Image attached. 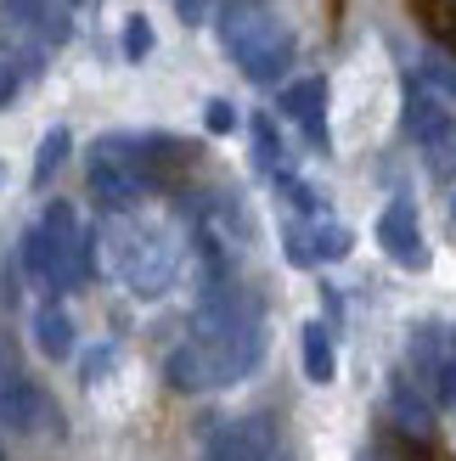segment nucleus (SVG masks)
I'll return each instance as SVG.
<instances>
[{"label":"nucleus","instance_id":"3","mask_svg":"<svg viewBox=\"0 0 456 461\" xmlns=\"http://www.w3.org/2000/svg\"><path fill=\"white\" fill-rule=\"evenodd\" d=\"M23 270L45 293H68L90 276V237L79 230V214L68 203H45L40 225L23 230Z\"/></svg>","mask_w":456,"mask_h":461},{"label":"nucleus","instance_id":"25","mask_svg":"<svg viewBox=\"0 0 456 461\" xmlns=\"http://www.w3.org/2000/svg\"><path fill=\"white\" fill-rule=\"evenodd\" d=\"M451 209H456V203H451Z\"/></svg>","mask_w":456,"mask_h":461},{"label":"nucleus","instance_id":"5","mask_svg":"<svg viewBox=\"0 0 456 461\" xmlns=\"http://www.w3.org/2000/svg\"><path fill=\"white\" fill-rule=\"evenodd\" d=\"M85 180H90V197L102 203V214H135L147 186H152L147 152H135V141H124V135H113V141L102 135V141L90 147Z\"/></svg>","mask_w":456,"mask_h":461},{"label":"nucleus","instance_id":"9","mask_svg":"<svg viewBox=\"0 0 456 461\" xmlns=\"http://www.w3.org/2000/svg\"><path fill=\"white\" fill-rule=\"evenodd\" d=\"M270 450H277V422L270 417H242V422H225L214 433L203 461H270Z\"/></svg>","mask_w":456,"mask_h":461},{"label":"nucleus","instance_id":"15","mask_svg":"<svg viewBox=\"0 0 456 461\" xmlns=\"http://www.w3.org/2000/svg\"><path fill=\"white\" fill-rule=\"evenodd\" d=\"M68 147H74V141H68V130H51V135L40 141V158H34V186H51V175L62 169Z\"/></svg>","mask_w":456,"mask_h":461},{"label":"nucleus","instance_id":"16","mask_svg":"<svg viewBox=\"0 0 456 461\" xmlns=\"http://www.w3.org/2000/svg\"><path fill=\"white\" fill-rule=\"evenodd\" d=\"M254 158H260L265 175H282V141L270 130V119H254Z\"/></svg>","mask_w":456,"mask_h":461},{"label":"nucleus","instance_id":"13","mask_svg":"<svg viewBox=\"0 0 456 461\" xmlns=\"http://www.w3.org/2000/svg\"><path fill=\"white\" fill-rule=\"evenodd\" d=\"M34 343H40V355H51V360H68L74 355V321H68L62 304H45L34 315Z\"/></svg>","mask_w":456,"mask_h":461},{"label":"nucleus","instance_id":"21","mask_svg":"<svg viewBox=\"0 0 456 461\" xmlns=\"http://www.w3.org/2000/svg\"><path fill=\"white\" fill-rule=\"evenodd\" d=\"M17 96V62L12 57H0V107H6Z\"/></svg>","mask_w":456,"mask_h":461},{"label":"nucleus","instance_id":"7","mask_svg":"<svg viewBox=\"0 0 456 461\" xmlns=\"http://www.w3.org/2000/svg\"><path fill=\"white\" fill-rule=\"evenodd\" d=\"M0 23L29 51H51V45H68V34H74L68 0H0Z\"/></svg>","mask_w":456,"mask_h":461},{"label":"nucleus","instance_id":"20","mask_svg":"<svg viewBox=\"0 0 456 461\" xmlns=\"http://www.w3.org/2000/svg\"><path fill=\"white\" fill-rule=\"evenodd\" d=\"M203 119H209V130H214V135L237 130V113H232V102H209V113H203Z\"/></svg>","mask_w":456,"mask_h":461},{"label":"nucleus","instance_id":"1","mask_svg":"<svg viewBox=\"0 0 456 461\" xmlns=\"http://www.w3.org/2000/svg\"><path fill=\"white\" fill-rule=\"evenodd\" d=\"M102 253H107V270L119 276L135 298H164L180 276V242L164 225H135L130 214H107Z\"/></svg>","mask_w":456,"mask_h":461},{"label":"nucleus","instance_id":"24","mask_svg":"<svg viewBox=\"0 0 456 461\" xmlns=\"http://www.w3.org/2000/svg\"><path fill=\"white\" fill-rule=\"evenodd\" d=\"M0 461H12V456H6V445H0Z\"/></svg>","mask_w":456,"mask_h":461},{"label":"nucleus","instance_id":"18","mask_svg":"<svg viewBox=\"0 0 456 461\" xmlns=\"http://www.w3.org/2000/svg\"><path fill=\"white\" fill-rule=\"evenodd\" d=\"M147 51H152V23H147V17H130V23H124V57L141 62Z\"/></svg>","mask_w":456,"mask_h":461},{"label":"nucleus","instance_id":"10","mask_svg":"<svg viewBox=\"0 0 456 461\" xmlns=\"http://www.w3.org/2000/svg\"><path fill=\"white\" fill-rule=\"evenodd\" d=\"M378 242H383V253H389L400 270H423L428 265V248H423V230H417V209L406 197L378 214Z\"/></svg>","mask_w":456,"mask_h":461},{"label":"nucleus","instance_id":"11","mask_svg":"<svg viewBox=\"0 0 456 461\" xmlns=\"http://www.w3.org/2000/svg\"><path fill=\"white\" fill-rule=\"evenodd\" d=\"M350 230L344 225H333V220H293L287 230H282V248H287V259L293 265H322V259H344L350 253Z\"/></svg>","mask_w":456,"mask_h":461},{"label":"nucleus","instance_id":"12","mask_svg":"<svg viewBox=\"0 0 456 461\" xmlns=\"http://www.w3.org/2000/svg\"><path fill=\"white\" fill-rule=\"evenodd\" d=\"M322 107H327V85H322V79H299V85L282 90V113L310 135L315 147H327V119H322Z\"/></svg>","mask_w":456,"mask_h":461},{"label":"nucleus","instance_id":"8","mask_svg":"<svg viewBox=\"0 0 456 461\" xmlns=\"http://www.w3.org/2000/svg\"><path fill=\"white\" fill-rule=\"evenodd\" d=\"M45 422H51V405H45V394L23 377L17 355L0 343V428L29 433V428H45Z\"/></svg>","mask_w":456,"mask_h":461},{"label":"nucleus","instance_id":"4","mask_svg":"<svg viewBox=\"0 0 456 461\" xmlns=\"http://www.w3.org/2000/svg\"><path fill=\"white\" fill-rule=\"evenodd\" d=\"M220 45L254 85H277L293 62V34L265 6H225L220 12Z\"/></svg>","mask_w":456,"mask_h":461},{"label":"nucleus","instance_id":"14","mask_svg":"<svg viewBox=\"0 0 456 461\" xmlns=\"http://www.w3.org/2000/svg\"><path fill=\"white\" fill-rule=\"evenodd\" d=\"M299 355H305V377L310 383H333L338 360H333V332L322 327V321H310V327L299 332Z\"/></svg>","mask_w":456,"mask_h":461},{"label":"nucleus","instance_id":"17","mask_svg":"<svg viewBox=\"0 0 456 461\" xmlns=\"http://www.w3.org/2000/svg\"><path fill=\"white\" fill-rule=\"evenodd\" d=\"M395 417L406 422V433H417V439L428 433V405L412 394V388H395Z\"/></svg>","mask_w":456,"mask_h":461},{"label":"nucleus","instance_id":"19","mask_svg":"<svg viewBox=\"0 0 456 461\" xmlns=\"http://www.w3.org/2000/svg\"><path fill=\"white\" fill-rule=\"evenodd\" d=\"M434 394H440V405H456V360L434 366Z\"/></svg>","mask_w":456,"mask_h":461},{"label":"nucleus","instance_id":"2","mask_svg":"<svg viewBox=\"0 0 456 461\" xmlns=\"http://www.w3.org/2000/svg\"><path fill=\"white\" fill-rule=\"evenodd\" d=\"M265 355V321L260 327H237V332H214V338H187L169 355V383L203 394V388H232L260 366Z\"/></svg>","mask_w":456,"mask_h":461},{"label":"nucleus","instance_id":"6","mask_svg":"<svg viewBox=\"0 0 456 461\" xmlns=\"http://www.w3.org/2000/svg\"><path fill=\"white\" fill-rule=\"evenodd\" d=\"M406 130H412V141L428 152L434 175H456V119L423 85H412V96H406Z\"/></svg>","mask_w":456,"mask_h":461},{"label":"nucleus","instance_id":"23","mask_svg":"<svg viewBox=\"0 0 456 461\" xmlns=\"http://www.w3.org/2000/svg\"><path fill=\"white\" fill-rule=\"evenodd\" d=\"M428 79H434V85H445L451 96H456V74H451V68H440V62H434V68H428Z\"/></svg>","mask_w":456,"mask_h":461},{"label":"nucleus","instance_id":"22","mask_svg":"<svg viewBox=\"0 0 456 461\" xmlns=\"http://www.w3.org/2000/svg\"><path fill=\"white\" fill-rule=\"evenodd\" d=\"M175 6H180V17H187V23H203L209 12H220V0H175Z\"/></svg>","mask_w":456,"mask_h":461}]
</instances>
